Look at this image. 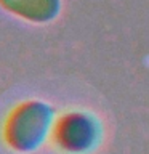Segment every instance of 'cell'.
Here are the masks:
<instances>
[{
  "instance_id": "1",
  "label": "cell",
  "mask_w": 149,
  "mask_h": 154,
  "mask_svg": "<svg viewBox=\"0 0 149 154\" xmlns=\"http://www.w3.org/2000/svg\"><path fill=\"white\" fill-rule=\"evenodd\" d=\"M69 124L72 125V128L74 130H71L69 125H64V128H62V135H64V141H67L71 144V146H75L77 143H84L85 140H87V133H85V124L82 122V120H74V119H71L69 120Z\"/></svg>"
}]
</instances>
